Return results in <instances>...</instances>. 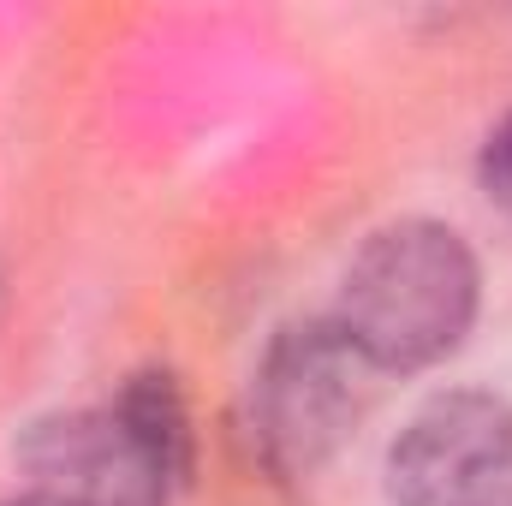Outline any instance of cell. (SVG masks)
<instances>
[{
	"label": "cell",
	"instance_id": "obj_2",
	"mask_svg": "<svg viewBox=\"0 0 512 506\" xmlns=\"http://www.w3.org/2000/svg\"><path fill=\"white\" fill-rule=\"evenodd\" d=\"M382 370L346 340L334 316H304L268 334L245 387V429L274 477L322 471L376 411Z\"/></svg>",
	"mask_w": 512,
	"mask_h": 506
},
{
	"label": "cell",
	"instance_id": "obj_5",
	"mask_svg": "<svg viewBox=\"0 0 512 506\" xmlns=\"http://www.w3.org/2000/svg\"><path fill=\"white\" fill-rule=\"evenodd\" d=\"M108 411L131 429V441L161 465V477L185 495L191 477H197V423H191V399L173 370L149 364V370H131L120 381V393L108 399Z\"/></svg>",
	"mask_w": 512,
	"mask_h": 506
},
{
	"label": "cell",
	"instance_id": "obj_3",
	"mask_svg": "<svg viewBox=\"0 0 512 506\" xmlns=\"http://www.w3.org/2000/svg\"><path fill=\"white\" fill-rule=\"evenodd\" d=\"M387 506H512V399L447 387L393 435L382 465Z\"/></svg>",
	"mask_w": 512,
	"mask_h": 506
},
{
	"label": "cell",
	"instance_id": "obj_1",
	"mask_svg": "<svg viewBox=\"0 0 512 506\" xmlns=\"http://www.w3.org/2000/svg\"><path fill=\"white\" fill-rule=\"evenodd\" d=\"M477 310L483 262L465 233L429 215H405L352 251L328 316L382 376H417L471 340Z\"/></svg>",
	"mask_w": 512,
	"mask_h": 506
},
{
	"label": "cell",
	"instance_id": "obj_6",
	"mask_svg": "<svg viewBox=\"0 0 512 506\" xmlns=\"http://www.w3.org/2000/svg\"><path fill=\"white\" fill-rule=\"evenodd\" d=\"M477 185H483V197L512 221V114L495 120L489 137H483V149H477Z\"/></svg>",
	"mask_w": 512,
	"mask_h": 506
},
{
	"label": "cell",
	"instance_id": "obj_4",
	"mask_svg": "<svg viewBox=\"0 0 512 506\" xmlns=\"http://www.w3.org/2000/svg\"><path fill=\"white\" fill-rule=\"evenodd\" d=\"M18 471L66 506H173L179 489L108 405L48 411L18 429Z\"/></svg>",
	"mask_w": 512,
	"mask_h": 506
},
{
	"label": "cell",
	"instance_id": "obj_7",
	"mask_svg": "<svg viewBox=\"0 0 512 506\" xmlns=\"http://www.w3.org/2000/svg\"><path fill=\"white\" fill-rule=\"evenodd\" d=\"M0 506H66V501H54V495H42V489H24V495H12V501H0Z\"/></svg>",
	"mask_w": 512,
	"mask_h": 506
}]
</instances>
